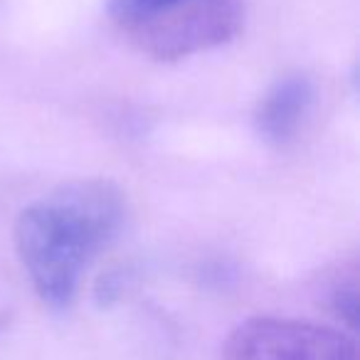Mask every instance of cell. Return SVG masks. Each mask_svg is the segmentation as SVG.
Returning a JSON list of instances; mask_svg holds the SVG:
<instances>
[{
    "label": "cell",
    "mask_w": 360,
    "mask_h": 360,
    "mask_svg": "<svg viewBox=\"0 0 360 360\" xmlns=\"http://www.w3.org/2000/svg\"><path fill=\"white\" fill-rule=\"evenodd\" d=\"M319 299L348 330L358 328V264L338 262L319 279Z\"/></svg>",
    "instance_id": "5"
},
{
    "label": "cell",
    "mask_w": 360,
    "mask_h": 360,
    "mask_svg": "<svg viewBox=\"0 0 360 360\" xmlns=\"http://www.w3.org/2000/svg\"><path fill=\"white\" fill-rule=\"evenodd\" d=\"M245 27L242 0H186L131 22L124 30L141 52L158 62H178L232 42Z\"/></svg>",
    "instance_id": "2"
},
{
    "label": "cell",
    "mask_w": 360,
    "mask_h": 360,
    "mask_svg": "<svg viewBox=\"0 0 360 360\" xmlns=\"http://www.w3.org/2000/svg\"><path fill=\"white\" fill-rule=\"evenodd\" d=\"M222 360H358V348L348 333L330 326L255 316L232 328Z\"/></svg>",
    "instance_id": "3"
},
{
    "label": "cell",
    "mask_w": 360,
    "mask_h": 360,
    "mask_svg": "<svg viewBox=\"0 0 360 360\" xmlns=\"http://www.w3.org/2000/svg\"><path fill=\"white\" fill-rule=\"evenodd\" d=\"M178 3H186V0H109V13L114 15V20H119L126 27L131 22L153 15V13L178 6Z\"/></svg>",
    "instance_id": "6"
},
{
    "label": "cell",
    "mask_w": 360,
    "mask_h": 360,
    "mask_svg": "<svg viewBox=\"0 0 360 360\" xmlns=\"http://www.w3.org/2000/svg\"><path fill=\"white\" fill-rule=\"evenodd\" d=\"M316 101V84L304 72H291L274 82L255 111V129L264 143L284 148L299 136Z\"/></svg>",
    "instance_id": "4"
},
{
    "label": "cell",
    "mask_w": 360,
    "mask_h": 360,
    "mask_svg": "<svg viewBox=\"0 0 360 360\" xmlns=\"http://www.w3.org/2000/svg\"><path fill=\"white\" fill-rule=\"evenodd\" d=\"M124 222L126 195L106 178L70 180L27 205L15 222V247L42 304L70 309L86 266Z\"/></svg>",
    "instance_id": "1"
},
{
    "label": "cell",
    "mask_w": 360,
    "mask_h": 360,
    "mask_svg": "<svg viewBox=\"0 0 360 360\" xmlns=\"http://www.w3.org/2000/svg\"><path fill=\"white\" fill-rule=\"evenodd\" d=\"M8 323H11V314L6 309H0V333L8 328Z\"/></svg>",
    "instance_id": "7"
}]
</instances>
